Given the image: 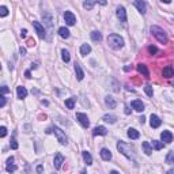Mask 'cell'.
Masks as SVG:
<instances>
[{"mask_svg": "<svg viewBox=\"0 0 174 174\" xmlns=\"http://www.w3.org/2000/svg\"><path fill=\"white\" fill-rule=\"evenodd\" d=\"M19 52H20V55H22V56H25V55H26V49H25V48H22V46H20Z\"/></svg>", "mask_w": 174, "mask_h": 174, "instance_id": "44", "label": "cell"}, {"mask_svg": "<svg viewBox=\"0 0 174 174\" xmlns=\"http://www.w3.org/2000/svg\"><path fill=\"white\" fill-rule=\"evenodd\" d=\"M16 94H18V98H20V99L26 98V97H27V90H26V87L19 86L16 88Z\"/></svg>", "mask_w": 174, "mask_h": 174, "instance_id": "16", "label": "cell"}, {"mask_svg": "<svg viewBox=\"0 0 174 174\" xmlns=\"http://www.w3.org/2000/svg\"><path fill=\"white\" fill-rule=\"evenodd\" d=\"M6 170L8 171V173H14V171L16 170V166L14 165V158H8L7 161V166H6Z\"/></svg>", "mask_w": 174, "mask_h": 174, "instance_id": "15", "label": "cell"}, {"mask_svg": "<svg viewBox=\"0 0 174 174\" xmlns=\"http://www.w3.org/2000/svg\"><path fill=\"white\" fill-rule=\"evenodd\" d=\"M1 91H3V94H7V93H8L10 90H8V87H7V86H1Z\"/></svg>", "mask_w": 174, "mask_h": 174, "instance_id": "43", "label": "cell"}, {"mask_svg": "<svg viewBox=\"0 0 174 174\" xmlns=\"http://www.w3.org/2000/svg\"><path fill=\"white\" fill-rule=\"evenodd\" d=\"M80 174H86V171H84V170H83V171H82V173H80Z\"/></svg>", "mask_w": 174, "mask_h": 174, "instance_id": "53", "label": "cell"}, {"mask_svg": "<svg viewBox=\"0 0 174 174\" xmlns=\"http://www.w3.org/2000/svg\"><path fill=\"white\" fill-rule=\"evenodd\" d=\"M109 174H120V173H119V171H116V170H112Z\"/></svg>", "mask_w": 174, "mask_h": 174, "instance_id": "51", "label": "cell"}, {"mask_svg": "<svg viewBox=\"0 0 174 174\" xmlns=\"http://www.w3.org/2000/svg\"><path fill=\"white\" fill-rule=\"evenodd\" d=\"M107 44L112 49H120L124 46V40L119 34H110V36H107Z\"/></svg>", "mask_w": 174, "mask_h": 174, "instance_id": "2", "label": "cell"}, {"mask_svg": "<svg viewBox=\"0 0 174 174\" xmlns=\"http://www.w3.org/2000/svg\"><path fill=\"white\" fill-rule=\"evenodd\" d=\"M94 4H95V1H84L83 6H84V8H87V10H91V8L94 7Z\"/></svg>", "mask_w": 174, "mask_h": 174, "instance_id": "36", "label": "cell"}, {"mask_svg": "<svg viewBox=\"0 0 174 174\" xmlns=\"http://www.w3.org/2000/svg\"><path fill=\"white\" fill-rule=\"evenodd\" d=\"M26 34H27V30H26V29L20 30V37H22V38H26Z\"/></svg>", "mask_w": 174, "mask_h": 174, "instance_id": "41", "label": "cell"}, {"mask_svg": "<svg viewBox=\"0 0 174 174\" xmlns=\"http://www.w3.org/2000/svg\"><path fill=\"white\" fill-rule=\"evenodd\" d=\"M59 36L61 37V38H68V37H69V30H68L67 27H60Z\"/></svg>", "mask_w": 174, "mask_h": 174, "instance_id": "27", "label": "cell"}, {"mask_svg": "<svg viewBox=\"0 0 174 174\" xmlns=\"http://www.w3.org/2000/svg\"><path fill=\"white\" fill-rule=\"evenodd\" d=\"M151 33H152V36L161 44H167V36L163 29L158 27V26H152V27H151Z\"/></svg>", "mask_w": 174, "mask_h": 174, "instance_id": "3", "label": "cell"}, {"mask_svg": "<svg viewBox=\"0 0 174 174\" xmlns=\"http://www.w3.org/2000/svg\"><path fill=\"white\" fill-rule=\"evenodd\" d=\"M130 106L133 107L136 112H143V110H144V103H143L142 101H139V99H135V101H132Z\"/></svg>", "mask_w": 174, "mask_h": 174, "instance_id": "12", "label": "cell"}, {"mask_svg": "<svg viewBox=\"0 0 174 174\" xmlns=\"http://www.w3.org/2000/svg\"><path fill=\"white\" fill-rule=\"evenodd\" d=\"M37 171H38V173H42V166H41V165H40V166H38V167H37Z\"/></svg>", "mask_w": 174, "mask_h": 174, "instance_id": "46", "label": "cell"}, {"mask_svg": "<svg viewBox=\"0 0 174 174\" xmlns=\"http://www.w3.org/2000/svg\"><path fill=\"white\" fill-rule=\"evenodd\" d=\"M161 139H162V142L165 144H169V143L173 142V133H171L170 130H163L162 133H161Z\"/></svg>", "mask_w": 174, "mask_h": 174, "instance_id": "8", "label": "cell"}, {"mask_svg": "<svg viewBox=\"0 0 174 174\" xmlns=\"http://www.w3.org/2000/svg\"><path fill=\"white\" fill-rule=\"evenodd\" d=\"M75 101H76L75 97H71V98L65 99V106H67L68 109H74V107H75Z\"/></svg>", "mask_w": 174, "mask_h": 174, "instance_id": "28", "label": "cell"}, {"mask_svg": "<svg viewBox=\"0 0 174 174\" xmlns=\"http://www.w3.org/2000/svg\"><path fill=\"white\" fill-rule=\"evenodd\" d=\"M55 169H57V170H60L61 169V166H63V163H64V156L60 152H57V154L55 155Z\"/></svg>", "mask_w": 174, "mask_h": 174, "instance_id": "9", "label": "cell"}, {"mask_svg": "<svg viewBox=\"0 0 174 174\" xmlns=\"http://www.w3.org/2000/svg\"><path fill=\"white\" fill-rule=\"evenodd\" d=\"M142 147H143V150H144V152H146V155L152 154V148H151V146H150V143L148 142H143Z\"/></svg>", "mask_w": 174, "mask_h": 174, "instance_id": "26", "label": "cell"}, {"mask_svg": "<svg viewBox=\"0 0 174 174\" xmlns=\"http://www.w3.org/2000/svg\"><path fill=\"white\" fill-rule=\"evenodd\" d=\"M103 120H105L106 123H109V124H114L116 123V117L114 116H112V114H105L103 116Z\"/></svg>", "mask_w": 174, "mask_h": 174, "instance_id": "31", "label": "cell"}, {"mask_svg": "<svg viewBox=\"0 0 174 174\" xmlns=\"http://www.w3.org/2000/svg\"><path fill=\"white\" fill-rule=\"evenodd\" d=\"M61 57H63V61L68 63V61H69V59H71V57H69V52L65 51V49H63V51H61Z\"/></svg>", "mask_w": 174, "mask_h": 174, "instance_id": "32", "label": "cell"}, {"mask_svg": "<svg viewBox=\"0 0 174 174\" xmlns=\"http://www.w3.org/2000/svg\"><path fill=\"white\" fill-rule=\"evenodd\" d=\"M75 74H76V78H78V80H83L84 74H83L82 68H80V65L78 63H75Z\"/></svg>", "mask_w": 174, "mask_h": 174, "instance_id": "20", "label": "cell"}, {"mask_svg": "<svg viewBox=\"0 0 174 174\" xmlns=\"http://www.w3.org/2000/svg\"><path fill=\"white\" fill-rule=\"evenodd\" d=\"M90 52H91V46L88 44H83V45L80 46V55L86 56V55H88Z\"/></svg>", "mask_w": 174, "mask_h": 174, "instance_id": "25", "label": "cell"}, {"mask_svg": "<svg viewBox=\"0 0 174 174\" xmlns=\"http://www.w3.org/2000/svg\"><path fill=\"white\" fill-rule=\"evenodd\" d=\"M152 147H154L155 150L158 151V150H162L163 148V142H159V140H152Z\"/></svg>", "mask_w": 174, "mask_h": 174, "instance_id": "30", "label": "cell"}, {"mask_svg": "<svg viewBox=\"0 0 174 174\" xmlns=\"http://www.w3.org/2000/svg\"><path fill=\"white\" fill-rule=\"evenodd\" d=\"M150 124H151V127H152V128H158V127H161V124H162V120L159 119L156 114H151V117H150Z\"/></svg>", "mask_w": 174, "mask_h": 174, "instance_id": "10", "label": "cell"}, {"mask_svg": "<svg viewBox=\"0 0 174 174\" xmlns=\"http://www.w3.org/2000/svg\"><path fill=\"white\" fill-rule=\"evenodd\" d=\"M166 162L167 163H174V152L173 151H170V152H169V154H167V158H166Z\"/></svg>", "mask_w": 174, "mask_h": 174, "instance_id": "33", "label": "cell"}, {"mask_svg": "<svg viewBox=\"0 0 174 174\" xmlns=\"http://www.w3.org/2000/svg\"><path fill=\"white\" fill-rule=\"evenodd\" d=\"M162 75L165 76V78H167V79H170V78L174 76V69L171 67H165L162 71Z\"/></svg>", "mask_w": 174, "mask_h": 174, "instance_id": "18", "label": "cell"}, {"mask_svg": "<svg viewBox=\"0 0 174 174\" xmlns=\"http://www.w3.org/2000/svg\"><path fill=\"white\" fill-rule=\"evenodd\" d=\"M27 45H29V46H34V45H36V42H34V40H33V38H29V40H27Z\"/></svg>", "mask_w": 174, "mask_h": 174, "instance_id": "40", "label": "cell"}, {"mask_svg": "<svg viewBox=\"0 0 174 174\" xmlns=\"http://www.w3.org/2000/svg\"><path fill=\"white\" fill-rule=\"evenodd\" d=\"M4 105H6V97H4V95H1V101H0V106L4 107Z\"/></svg>", "mask_w": 174, "mask_h": 174, "instance_id": "42", "label": "cell"}, {"mask_svg": "<svg viewBox=\"0 0 174 174\" xmlns=\"http://www.w3.org/2000/svg\"><path fill=\"white\" fill-rule=\"evenodd\" d=\"M76 120L82 124V127H83V128H88V125H90L88 117H87L84 113H76Z\"/></svg>", "mask_w": 174, "mask_h": 174, "instance_id": "6", "label": "cell"}, {"mask_svg": "<svg viewBox=\"0 0 174 174\" xmlns=\"http://www.w3.org/2000/svg\"><path fill=\"white\" fill-rule=\"evenodd\" d=\"M128 136H129L130 139H139V136H140V133H139V130H136L135 129V128H129V129H128Z\"/></svg>", "mask_w": 174, "mask_h": 174, "instance_id": "23", "label": "cell"}, {"mask_svg": "<svg viewBox=\"0 0 174 174\" xmlns=\"http://www.w3.org/2000/svg\"><path fill=\"white\" fill-rule=\"evenodd\" d=\"M25 76H26L27 79H30V78H32V74H30V71H26V72H25Z\"/></svg>", "mask_w": 174, "mask_h": 174, "instance_id": "45", "label": "cell"}, {"mask_svg": "<svg viewBox=\"0 0 174 174\" xmlns=\"http://www.w3.org/2000/svg\"><path fill=\"white\" fill-rule=\"evenodd\" d=\"M167 174H173V170H169L167 171Z\"/></svg>", "mask_w": 174, "mask_h": 174, "instance_id": "52", "label": "cell"}, {"mask_svg": "<svg viewBox=\"0 0 174 174\" xmlns=\"http://www.w3.org/2000/svg\"><path fill=\"white\" fill-rule=\"evenodd\" d=\"M82 154H83V159H84V162H86L87 165H93V158H91L90 152H87V151H83Z\"/></svg>", "mask_w": 174, "mask_h": 174, "instance_id": "29", "label": "cell"}, {"mask_svg": "<svg viewBox=\"0 0 174 174\" xmlns=\"http://www.w3.org/2000/svg\"><path fill=\"white\" fill-rule=\"evenodd\" d=\"M8 15V10L6 6H1L0 7V16H7Z\"/></svg>", "mask_w": 174, "mask_h": 174, "instance_id": "35", "label": "cell"}, {"mask_svg": "<svg viewBox=\"0 0 174 174\" xmlns=\"http://www.w3.org/2000/svg\"><path fill=\"white\" fill-rule=\"evenodd\" d=\"M117 18H119L121 22H127V11H125V8L124 7H119L117 8Z\"/></svg>", "mask_w": 174, "mask_h": 174, "instance_id": "11", "label": "cell"}, {"mask_svg": "<svg viewBox=\"0 0 174 174\" xmlns=\"http://www.w3.org/2000/svg\"><path fill=\"white\" fill-rule=\"evenodd\" d=\"M37 67H38V64H37V63H34V64H32V68H34V69H36V68Z\"/></svg>", "mask_w": 174, "mask_h": 174, "instance_id": "49", "label": "cell"}, {"mask_svg": "<svg viewBox=\"0 0 174 174\" xmlns=\"http://www.w3.org/2000/svg\"><path fill=\"white\" fill-rule=\"evenodd\" d=\"M117 148H119V151L124 156H127V158H129V159H135V150L130 144H128V143H125V142H119Z\"/></svg>", "mask_w": 174, "mask_h": 174, "instance_id": "1", "label": "cell"}, {"mask_svg": "<svg viewBox=\"0 0 174 174\" xmlns=\"http://www.w3.org/2000/svg\"><path fill=\"white\" fill-rule=\"evenodd\" d=\"M135 7L138 8L139 10V12H140V14H146V11H147V8H146V3H144V1H140V0H136V1H135Z\"/></svg>", "mask_w": 174, "mask_h": 174, "instance_id": "14", "label": "cell"}, {"mask_svg": "<svg viewBox=\"0 0 174 174\" xmlns=\"http://www.w3.org/2000/svg\"><path fill=\"white\" fill-rule=\"evenodd\" d=\"M148 52H150L151 55H155V53L158 52V49H156L155 46H152V45H151V46H148Z\"/></svg>", "mask_w": 174, "mask_h": 174, "instance_id": "39", "label": "cell"}, {"mask_svg": "<svg viewBox=\"0 0 174 174\" xmlns=\"http://www.w3.org/2000/svg\"><path fill=\"white\" fill-rule=\"evenodd\" d=\"M52 130H53V133L56 135L57 140H59L61 144H67V136H65V133H64V132L60 129L59 127H53V128H52Z\"/></svg>", "mask_w": 174, "mask_h": 174, "instance_id": "4", "label": "cell"}, {"mask_svg": "<svg viewBox=\"0 0 174 174\" xmlns=\"http://www.w3.org/2000/svg\"><path fill=\"white\" fill-rule=\"evenodd\" d=\"M129 113H130V110L128 109V106H125V114H129Z\"/></svg>", "mask_w": 174, "mask_h": 174, "instance_id": "47", "label": "cell"}, {"mask_svg": "<svg viewBox=\"0 0 174 174\" xmlns=\"http://www.w3.org/2000/svg\"><path fill=\"white\" fill-rule=\"evenodd\" d=\"M99 154H101V158H102L103 161H110L112 159V152L107 150V148H102Z\"/></svg>", "mask_w": 174, "mask_h": 174, "instance_id": "19", "label": "cell"}, {"mask_svg": "<svg viewBox=\"0 0 174 174\" xmlns=\"http://www.w3.org/2000/svg\"><path fill=\"white\" fill-rule=\"evenodd\" d=\"M144 121H146V117H143V116H142V119H140V123L144 124Z\"/></svg>", "mask_w": 174, "mask_h": 174, "instance_id": "48", "label": "cell"}, {"mask_svg": "<svg viewBox=\"0 0 174 174\" xmlns=\"http://www.w3.org/2000/svg\"><path fill=\"white\" fill-rule=\"evenodd\" d=\"M6 135H7V128L1 127V128H0V136H1V138H4Z\"/></svg>", "mask_w": 174, "mask_h": 174, "instance_id": "38", "label": "cell"}, {"mask_svg": "<svg viewBox=\"0 0 174 174\" xmlns=\"http://www.w3.org/2000/svg\"><path fill=\"white\" fill-rule=\"evenodd\" d=\"M144 91H146V94L148 95V97H152V94H154V90H152V87L148 86V84L144 87Z\"/></svg>", "mask_w": 174, "mask_h": 174, "instance_id": "34", "label": "cell"}, {"mask_svg": "<svg viewBox=\"0 0 174 174\" xmlns=\"http://www.w3.org/2000/svg\"><path fill=\"white\" fill-rule=\"evenodd\" d=\"M107 133V130H106V128L105 127H102V125H99V127H95L94 128V130H93V135L94 136H105V135Z\"/></svg>", "mask_w": 174, "mask_h": 174, "instance_id": "13", "label": "cell"}, {"mask_svg": "<svg viewBox=\"0 0 174 174\" xmlns=\"http://www.w3.org/2000/svg\"><path fill=\"white\" fill-rule=\"evenodd\" d=\"M64 20H65V23H67L68 26H74V25L76 23V18H75V15H74L71 11H65V12H64Z\"/></svg>", "mask_w": 174, "mask_h": 174, "instance_id": "5", "label": "cell"}, {"mask_svg": "<svg viewBox=\"0 0 174 174\" xmlns=\"http://www.w3.org/2000/svg\"><path fill=\"white\" fill-rule=\"evenodd\" d=\"M91 40L94 41V42H101L102 41V34L99 32H97V30H94V32L91 33Z\"/></svg>", "mask_w": 174, "mask_h": 174, "instance_id": "21", "label": "cell"}, {"mask_svg": "<svg viewBox=\"0 0 174 174\" xmlns=\"http://www.w3.org/2000/svg\"><path fill=\"white\" fill-rule=\"evenodd\" d=\"M138 71L140 72V74H143L146 78H150V72H148V69H147V67L144 65V64H139V65H138Z\"/></svg>", "mask_w": 174, "mask_h": 174, "instance_id": "22", "label": "cell"}, {"mask_svg": "<svg viewBox=\"0 0 174 174\" xmlns=\"http://www.w3.org/2000/svg\"><path fill=\"white\" fill-rule=\"evenodd\" d=\"M11 148L12 150H16V148H18V143H16L15 138H12V140H11Z\"/></svg>", "mask_w": 174, "mask_h": 174, "instance_id": "37", "label": "cell"}, {"mask_svg": "<svg viewBox=\"0 0 174 174\" xmlns=\"http://www.w3.org/2000/svg\"><path fill=\"white\" fill-rule=\"evenodd\" d=\"M42 18H44V22H45V25H46L48 27L51 29L52 25H53V23H52V20H53V19H52V15H51V14H46V12H45V14L42 15Z\"/></svg>", "mask_w": 174, "mask_h": 174, "instance_id": "24", "label": "cell"}, {"mask_svg": "<svg viewBox=\"0 0 174 174\" xmlns=\"http://www.w3.org/2000/svg\"><path fill=\"white\" fill-rule=\"evenodd\" d=\"M124 71H130V67H129V65H127V67H125V68H124Z\"/></svg>", "mask_w": 174, "mask_h": 174, "instance_id": "50", "label": "cell"}, {"mask_svg": "<svg viewBox=\"0 0 174 174\" xmlns=\"http://www.w3.org/2000/svg\"><path fill=\"white\" fill-rule=\"evenodd\" d=\"M33 26H34V29H36L37 34H38V37L40 38H45V27H44L40 23V22H33Z\"/></svg>", "mask_w": 174, "mask_h": 174, "instance_id": "7", "label": "cell"}, {"mask_svg": "<svg viewBox=\"0 0 174 174\" xmlns=\"http://www.w3.org/2000/svg\"><path fill=\"white\" fill-rule=\"evenodd\" d=\"M105 103H106V106L109 107V109H114V107L117 106V102H116V99L113 98V97H106V98H105Z\"/></svg>", "mask_w": 174, "mask_h": 174, "instance_id": "17", "label": "cell"}]
</instances>
